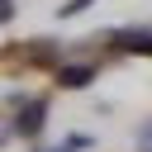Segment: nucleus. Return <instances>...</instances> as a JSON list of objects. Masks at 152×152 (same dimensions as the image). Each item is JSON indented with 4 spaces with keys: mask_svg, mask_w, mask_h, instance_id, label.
Masks as SVG:
<instances>
[{
    "mask_svg": "<svg viewBox=\"0 0 152 152\" xmlns=\"http://www.w3.org/2000/svg\"><path fill=\"white\" fill-rule=\"evenodd\" d=\"M114 48L138 52V57H152V28H119L114 33Z\"/></svg>",
    "mask_w": 152,
    "mask_h": 152,
    "instance_id": "nucleus-2",
    "label": "nucleus"
},
{
    "mask_svg": "<svg viewBox=\"0 0 152 152\" xmlns=\"http://www.w3.org/2000/svg\"><path fill=\"white\" fill-rule=\"evenodd\" d=\"M86 5H90V0H71V5H66V10H62V14H81V10H86Z\"/></svg>",
    "mask_w": 152,
    "mask_h": 152,
    "instance_id": "nucleus-4",
    "label": "nucleus"
},
{
    "mask_svg": "<svg viewBox=\"0 0 152 152\" xmlns=\"http://www.w3.org/2000/svg\"><path fill=\"white\" fill-rule=\"evenodd\" d=\"M48 124V104L43 100H14V133L19 138H38Z\"/></svg>",
    "mask_w": 152,
    "mask_h": 152,
    "instance_id": "nucleus-1",
    "label": "nucleus"
},
{
    "mask_svg": "<svg viewBox=\"0 0 152 152\" xmlns=\"http://www.w3.org/2000/svg\"><path fill=\"white\" fill-rule=\"evenodd\" d=\"M52 76H57V86H66V90H81V86H90V81H95V66H86V62H71V66H57Z\"/></svg>",
    "mask_w": 152,
    "mask_h": 152,
    "instance_id": "nucleus-3",
    "label": "nucleus"
}]
</instances>
